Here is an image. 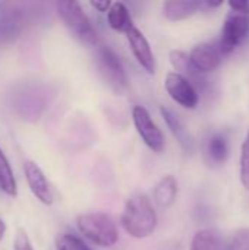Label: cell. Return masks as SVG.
<instances>
[{
    "instance_id": "16",
    "label": "cell",
    "mask_w": 249,
    "mask_h": 250,
    "mask_svg": "<svg viewBox=\"0 0 249 250\" xmlns=\"http://www.w3.org/2000/svg\"><path fill=\"white\" fill-rule=\"evenodd\" d=\"M107 22L109 26L116 32L126 34L131 28H134V19L128 6L122 1H114L107 10Z\"/></svg>"
},
{
    "instance_id": "4",
    "label": "cell",
    "mask_w": 249,
    "mask_h": 250,
    "mask_svg": "<svg viewBox=\"0 0 249 250\" xmlns=\"http://www.w3.org/2000/svg\"><path fill=\"white\" fill-rule=\"evenodd\" d=\"M56 10L65 26L70 34L84 45L94 47L98 42L97 31L94 29L91 21L85 15L81 4L75 0H62L56 3Z\"/></svg>"
},
{
    "instance_id": "11",
    "label": "cell",
    "mask_w": 249,
    "mask_h": 250,
    "mask_svg": "<svg viewBox=\"0 0 249 250\" xmlns=\"http://www.w3.org/2000/svg\"><path fill=\"white\" fill-rule=\"evenodd\" d=\"M23 173H25V179H26L28 188L32 192V195L41 204L51 205L53 204V192H51L50 183H48L44 171L40 168V166L35 164L34 161H25Z\"/></svg>"
},
{
    "instance_id": "24",
    "label": "cell",
    "mask_w": 249,
    "mask_h": 250,
    "mask_svg": "<svg viewBox=\"0 0 249 250\" xmlns=\"http://www.w3.org/2000/svg\"><path fill=\"white\" fill-rule=\"evenodd\" d=\"M90 4L95 9V10H98V12H101V13H107V10H109V7L112 6V1H109V0H103V1H90Z\"/></svg>"
},
{
    "instance_id": "1",
    "label": "cell",
    "mask_w": 249,
    "mask_h": 250,
    "mask_svg": "<svg viewBox=\"0 0 249 250\" xmlns=\"http://www.w3.org/2000/svg\"><path fill=\"white\" fill-rule=\"evenodd\" d=\"M120 224L134 239L150 237L157 227V214L151 199L144 193L132 195L123 207Z\"/></svg>"
},
{
    "instance_id": "18",
    "label": "cell",
    "mask_w": 249,
    "mask_h": 250,
    "mask_svg": "<svg viewBox=\"0 0 249 250\" xmlns=\"http://www.w3.org/2000/svg\"><path fill=\"white\" fill-rule=\"evenodd\" d=\"M189 250H226V239L214 229H205L195 233Z\"/></svg>"
},
{
    "instance_id": "5",
    "label": "cell",
    "mask_w": 249,
    "mask_h": 250,
    "mask_svg": "<svg viewBox=\"0 0 249 250\" xmlns=\"http://www.w3.org/2000/svg\"><path fill=\"white\" fill-rule=\"evenodd\" d=\"M97 66L112 89L122 94L128 86V78L122 62L117 54L107 45H101L97 50Z\"/></svg>"
},
{
    "instance_id": "23",
    "label": "cell",
    "mask_w": 249,
    "mask_h": 250,
    "mask_svg": "<svg viewBox=\"0 0 249 250\" xmlns=\"http://www.w3.org/2000/svg\"><path fill=\"white\" fill-rule=\"evenodd\" d=\"M13 250H34L32 243L23 229H18L13 239Z\"/></svg>"
},
{
    "instance_id": "20",
    "label": "cell",
    "mask_w": 249,
    "mask_h": 250,
    "mask_svg": "<svg viewBox=\"0 0 249 250\" xmlns=\"http://www.w3.org/2000/svg\"><path fill=\"white\" fill-rule=\"evenodd\" d=\"M56 250H91L84 240L70 233H60L56 237Z\"/></svg>"
},
{
    "instance_id": "2",
    "label": "cell",
    "mask_w": 249,
    "mask_h": 250,
    "mask_svg": "<svg viewBox=\"0 0 249 250\" xmlns=\"http://www.w3.org/2000/svg\"><path fill=\"white\" fill-rule=\"evenodd\" d=\"M230 12L226 15L219 47L223 54L235 51L249 37V1H229Z\"/></svg>"
},
{
    "instance_id": "6",
    "label": "cell",
    "mask_w": 249,
    "mask_h": 250,
    "mask_svg": "<svg viewBox=\"0 0 249 250\" xmlns=\"http://www.w3.org/2000/svg\"><path fill=\"white\" fill-rule=\"evenodd\" d=\"M132 120L135 129L142 139V142L153 151V152H163L166 148V139L163 132L158 129L156 122L153 120L148 110L142 105H135L132 110Z\"/></svg>"
},
{
    "instance_id": "25",
    "label": "cell",
    "mask_w": 249,
    "mask_h": 250,
    "mask_svg": "<svg viewBox=\"0 0 249 250\" xmlns=\"http://www.w3.org/2000/svg\"><path fill=\"white\" fill-rule=\"evenodd\" d=\"M4 233H6V224H4V221L0 218V240L3 239Z\"/></svg>"
},
{
    "instance_id": "12",
    "label": "cell",
    "mask_w": 249,
    "mask_h": 250,
    "mask_svg": "<svg viewBox=\"0 0 249 250\" xmlns=\"http://www.w3.org/2000/svg\"><path fill=\"white\" fill-rule=\"evenodd\" d=\"M160 113H161V117L164 119L167 127L170 129L172 135L179 142L181 148L186 154H192L194 152V139H192L191 133L186 130V127L183 126V123L181 122V119L170 108H167V107H161L160 108Z\"/></svg>"
},
{
    "instance_id": "15",
    "label": "cell",
    "mask_w": 249,
    "mask_h": 250,
    "mask_svg": "<svg viewBox=\"0 0 249 250\" xmlns=\"http://www.w3.org/2000/svg\"><path fill=\"white\" fill-rule=\"evenodd\" d=\"M169 59H170L172 66L178 70L176 73H179V75H182L183 78H186L192 85H194V83H197V85H203V83H204L203 75L192 66L188 53L181 51V50H172V51L169 53ZM194 86H195V85H194Z\"/></svg>"
},
{
    "instance_id": "7",
    "label": "cell",
    "mask_w": 249,
    "mask_h": 250,
    "mask_svg": "<svg viewBox=\"0 0 249 250\" xmlns=\"http://www.w3.org/2000/svg\"><path fill=\"white\" fill-rule=\"evenodd\" d=\"M164 88L169 94V97L182 105L183 108H195L200 101V95L197 88L182 75L176 72H170L164 78Z\"/></svg>"
},
{
    "instance_id": "9",
    "label": "cell",
    "mask_w": 249,
    "mask_h": 250,
    "mask_svg": "<svg viewBox=\"0 0 249 250\" xmlns=\"http://www.w3.org/2000/svg\"><path fill=\"white\" fill-rule=\"evenodd\" d=\"M192 66L201 73L214 72L223 60V53L217 42H201L197 44L188 54Z\"/></svg>"
},
{
    "instance_id": "10",
    "label": "cell",
    "mask_w": 249,
    "mask_h": 250,
    "mask_svg": "<svg viewBox=\"0 0 249 250\" xmlns=\"http://www.w3.org/2000/svg\"><path fill=\"white\" fill-rule=\"evenodd\" d=\"M126 40H128L129 48H131L134 57L136 59V62L139 63V66L151 75L156 73V57H154L151 45H150L147 37L142 34V31H139L136 26L131 28L126 32Z\"/></svg>"
},
{
    "instance_id": "14",
    "label": "cell",
    "mask_w": 249,
    "mask_h": 250,
    "mask_svg": "<svg viewBox=\"0 0 249 250\" xmlns=\"http://www.w3.org/2000/svg\"><path fill=\"white\" fill-rule=\"evenodd\" d=\"M203 7V1L194 0H169L163 3V15L172 22L188 19Z\"/></svg>"
},
{
    "instance_id": "19",
    "label": "cell",
    "mask_w": 249,
    "mask_h": 250,
    "mask_svg": "<svg viewBox=\"0 0 249 250\" xmlns=\"http://www.w3.org/2000/svg\"><path fill=\"white\" fill-rule=\"evenodd\" d=\"M0 190L10 196V198H16L18 196V185H16V179L13 176L10 163L6 157V154L3 152L1 146H0Z\"/></svg>"
},
{
    "instance_id": "22",
    "label": "cell",
    "mask_w": 249,
    "mask_h": 250,
    "mask_svg": "<svg viewBox=\"0 0 249 250\" xmlns=\"http://www.w3.org/2000/svg\"><path fill=\"white\" fill-rule=\"evenodd\" d=\"M239 176L242 186L249 190V132L244 141L242 149H241V161H239Z\"/></svg>"
},
{
    "instance_id": "3",
    "label": "cell",
    "mask_w": 249,
    "mask_h": 250,
    "mask_svg": "<svg viewBox=\"0 0 249 250\" xmlns=\"http://www.w3.org/2000/svg\"><path fill=\"white\" fill-rule=\"evenodd\" d=\"M79 233L98 248H113L119 240V231L113 218L103 212L81 214L76 218Z\"/></svg>"
},
{
    "instance_id": "17",
    "label": "cell",
    "mask_w": 249,
    "mask_h": 250,
    "mask_svg": "<svg viewBox=\"0 0 249 250\" xmlns=\"http://www.w3.org/2000/svg\"><path fill=\"white\" fill-rule=\"evenodd\" d=\"M178 196V180L175 179V176H163L158 183L154 188V202L163 208L167 209L170 208Z\"/></svg>"
},
{
    "instance_id": "13",
    "label": "cell",
    "mask_w": 249,
    "mask_h": 250,
    "mask_svg": "<svg viewBox=\"0 0 249 250\" xmlns=\"http://www.w3.org/2000/svg\"><path fill=\"white\" fill-rule=\"evenodd\" d=\"M227 157H229V145H227V139L223 135L216 133L205 141L204 158L208 166L220 167L226 163Z\"/></svg>"
},
{
    "instance_id": "8",
    "label": "cell",
    "mask_w": 249,
    "mask_h": 250,
    "mask_svg": "<svg viewBox=\"0 0 249 250\" xmlns=\"http://www.w3.org/2000/svg\"><path fill=\"white\" fill-rule=\"evenodd\" d=\"M25 22L23 10L13 4L0 1V42H12L15 41Z\"/></svg>"
},
{
    "instance_id": "21",
    "label": "cell",
    "mask_w": 249,
    "mask_h": 250,
    "mask_svg": "<svg viewBox=\"0 0 249 250\" xmlns=\"http://www.w3.org/2000/svg\"><path fill=\"white\" fill-rule=\"evenodd\" d=\"M226 250H249V227L238 229L226 239Z\"/></svg>"
}]
</instances>
